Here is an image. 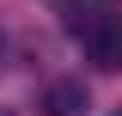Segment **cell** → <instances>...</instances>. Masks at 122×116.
Here are the masks:
<instances>
[{
  "label": "cell",
  "instance_id": "obj_1",
  "mask_svg": "<svg viewBox=\"0 0 122 116\" xmlns=\"http://www.w3.org/2000/svg\"><path fill=\"white\" fill-rule=\"evenodd\" d=\"M67 31L98 73H122V6L116 0H67Z\"/></svg>",
  "mask_w": 122,
  "mask_h": 116
},
{
  "label": "cell",
  "instance_id": "obj_4",
  "mask_svg": "<svg viewBox=\"0 0 122 116\" xmlns=\"http://www.w3.org/2000/svg\"><path fill=\"white\" fill-rule=\"evenodd\" d=\"M0 116H12V110H0Z\"/></svg>",
  "mask_w": 122,
  "mask_h": 116
},
{
  "label": "cell",
  "instance_id": "obj_3",
  "mask_svg": "<svg viewBox=\"0 0 122 116\" xmlns=\"http://www.w3.org/2000/svg\"><path fill=\"white\" fill-rule=\"evenodd\" d=\"M0 67H6V31H0Z\"/></svg>",
  "mask_w": 122,
  "mask_h": 116
},
{
  "label": "cell",
  "instance_id": "obj_5",
  "mask_svg": "<svg viewBox=\"0 0 122 116\" xmlns=\"http://www.w3.org/2000/svg\"><path fill=\"white\" fill-rule=\"evenodd\" d=\"M110 116H122V110H110Z\"/></svg>",
  "mask_w": 122,
  "mask_h": 116
},
{
  "label": "cell",
  "instance_id": "obj_2",
  "mask_svg": "<svg viewBox=\"0 0 122 116\" xmlns=\"http://www.w3.org/2000/svg\"><path fill=\"white\" fill-rule=\"evenodd\" d=\"M43 116H86L92 98H86V79H55V86L43 92V104H37Z\"/></svg>",
  "mask_w": 122,
  "mask_h": 116
}]
</instances>
